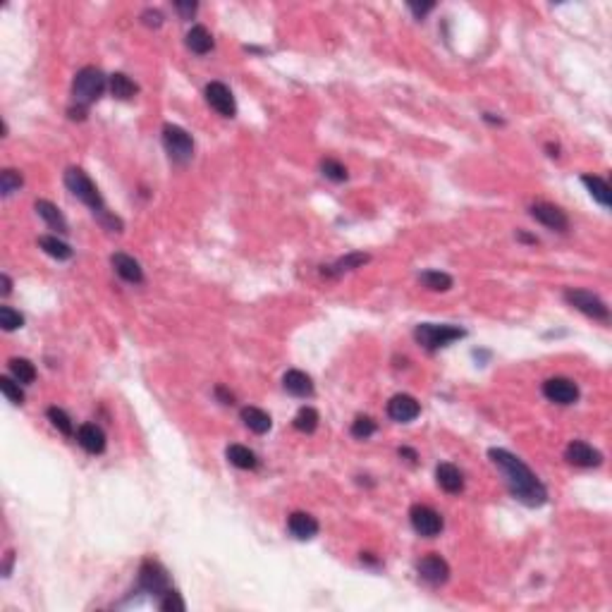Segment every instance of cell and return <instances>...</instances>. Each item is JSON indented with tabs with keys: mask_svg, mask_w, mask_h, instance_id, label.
I'll list each match as a JSON object with an SVG mask.
<instances>
[{
	"mask_svg": "<svg viewBox=\"0 0 612 612\" xmlns=\"http://www.w3.org/2000/svg\"><path fill=\"white\" fill-rule=\"evenodd\" d=\"M39 246L44 249L51 258H58V261H68V258H72V246L65 244L63 239H58L56 235H44V237H39Z\"/></svg>",
	"mask_w": 612,
	"mask_h": 612,
	"instance_id": "obj_26",
	"label": "cell"
},
{
	"mask_svg": "<svg viewBox=\"0 0 612 612\" xmlns=\"http://www.w3.org/2000/svg\"><path fill=\"white\" fill-rule=\"evenodd\" d=\"M581 182L586 185V189L591 192V196L596 199L598 204L603 206V208H610L612 204V192H610V185L605 182L603 177H598V175H584L581 177Z\"/></svg>",
	"mask_w": 612,
	"mask_h": 612,
	"instance_id": "obj_24",
	"label": "cell"
},
{
	"mask_svg": "<svg viewBox=\"0 0 612 612\" xmlns=\"http://www.w3.org/2000/svg\"><path fill=\"white\" fill-rule=\"evenodd\" d=\"M282 387L294 397H311L313 395V380L311 375L304 373V371H287L282 375Z\"/></svg>",
	"mask_w": 612,
	"mask_h": 612,
	"instance_id": "obj_19",
	"label": "cell"
},
{
	"mask_svg": "<svg viewBox=\"0 0 612 612\" xmlns=\"http://www.w3.org/2000/svg\"><path fill=\"white\" fill-rule=\"evenodd\" d=\"M318 421H320V416H318L316 409H313V407H301L299 411H296V416H294V428L299 433H313L318 428Z\"/></svg>",
	"mask_w": 612,
	"mask_h": 612,
	"instance_id": "obj_29",
	"label": "cell"
},
{
	"mask_svg": "<svg viewBox=\"0 0 612 612\" xmlns=\"http://www.w3.org/2000/svg\"><path fill=\"white\" fill-rule=\"evenodd\" d=\"M320 173H323L325 177L332 180V182H344V180H347V168H344L342 163L335 161V158H325L323 163H320Z\"/></svg>",
	"mask_w": 612,
	"mask_h": 612,
	"instance_id": "obj_37",
	"label": "cell"
},
{
	"mask_svg": "<svg viewBox=\"0 0 612 612\" xmlns=\"http://www.w3.org/2000/svg\"><path fill=\"white\" fill-rule=\"evenodd\" d=\"M0 390H3V395L8 397V402L12 404H24V392L20 387V380L10 378V375H0Z\"/></svg>",
	"mask_w": 612,
	"mask_h": 612,
	"instance_id": "obj_31",
	"label": "cell"
},
{
	"mask_svg": "<svg viewBox=\"0 0 612 612\" xmlns=\"http://www.w3.org/2000/svg\"><path fill=\"white\" fill-rule=\"evenodd\" d=\"M158 608H161L163 612H185V610H187V605H185V601H182V596H180L177 591H175V589H168V591L158 598Z\"/></svg>",
	"mask_w": 612,
	"mask_h": 612,
	"instance_id": "obj_34",
	"label": "cell"
},
{
	"mask_svg": "<svg viewBox=\"0 0 612 612\" xmlns=\"http://www.w3.org/2000/svg\"><path fill=\"white\" fill-rule=\"evenodd\" d=\"M435 481H438V486L445 490V493H462L464 490V474L457 469L454 464H447L442 462L435 466Z\"/></svg>",
	"mask_w": 612,
	"mask_h": 612,
	"instance_id": "obj_17",
	"label": "cell"
},
{
	"mask_svg": "<svg viewBox=\"0 0 612 612\" xmlns=\"http://www.w3.org/2000/svg\"><path fill=\"white\" fill-rule=\"evenodd\" d=\"M70 118L72 120H84V118H87V108H82V106L70 108Z\"/></svg>",
	"mask_w": 612,
	"mask_h": 612,
	"instance_id": "obj_43",
	"label": "cell"
},
{
	"mask_svg": "<svg viewBox=\"0 0 612 612\" xmlns=\"http://www.w3.org/2000/svg\"><path fill=\"white\" fill-rule=\"evenodd\" d=\"M368 261H371V256H368V254L351 251V254H347V256L337 258L332 266H323V273H325V275H330V277H337V275H342V273H347V270L361 268V266H366Z\"/></svg>",
	"mask_w": 612,
	"mask_h": 612,
	"instance_id": "obj_21",
	"label": "cell"
},
{
	"mask_svg": "<svg viewBox=\"0 0 612 612\" xmlns=\"http://www.w3.org/2000/svg\"><path fill=\"white\" fill-rule=\"evenodd\" d=\"M543 395L555 404H574L579 399V385L569 378L555 375L543 383Z\"/></svg>",
	"mask_w": 612,
	"mask_h": 612,
	"instance_id": "obj_11",
	"label": "cell"
},
{
	"mask_svg": "<svg viewBox=\"0 0 612 612\" xmlns=\"http://www.w3.org/2000/svg\"><path fill=\"white\" fill-rule=\"evenodd\" d=\"M77 442L87 450L89 454H101L106 450V433L96 423H84L77 431Z\"/></svg>",
	"mask_w": 612,
	"mask_h": 612,
	"instance_id": "obj_18",
	"label": "cell"
},
{
	"mask_svg": "<svg viewBox=\"0 0 612 612\" xmlns=\"http://www.w3.org/2000/svg\"><path fill=\"white\" fill-rule=\"evenodd\" d=\"M139 589L161 598L163 593L170 589V579H168L166 567L156 560H144L142 567H139Z\"/></svg>",
	"mask_w": 612,
	"mask_h": 612,
	"instance_id": "obj_7",
	"label": "cell"
},
{
	"mask_svg": "<svg viewBox=\"0 0 612 612\" xmlns=\"http://www.w3.org/2000/svg\"><path fill=\"white\" fill-rule=\"evenodd\" d=\"M206 101L208 106L213 108L218 115L223 118H235L237 115V103H235V96L223 82H211L206 87Z\"/></svg>",
	"mask_w": 612,
	"mask_h": 612,
	"instance_id": "obj_10",
	"label": "cell"
},
{
	"mask_svg": "<svg viewBox=\"0 0 612 612\" xmlns=\"http://www.w3.org/2000/svg\"><path fill=\"white\" fill-rule=\"evenodd\" d=\"M142 22L146 24V27L158 29L161 24H163V15H161L158 10H144V12H142Z\"/></svg>",
	"mask_w": 612,
	"mask_h": 612,
	"instance_id": "obj_38",
	"label": "cell"
},
{
	"mask_svg": "<svg viewBox=\"0 0 612 612\" xmlns=\"http://www.w3.org/2000/svg\"><path fill=\"white\" fill-rule=\"evenodd\" d=\"M531 218L536 223H541V225H545L548 230H557V232H565V230L569 227V218L565 211L560 208V206L555 204H545V201H538L533 204L529 208Z\"/></svg>",
	"mask_w": 612,
	"mask_h": 612,
	"instance_id": "obj_9",
	"label": "cell"
},
{
	"mask_svg": "<svg viewBox=\"0 0 612 612\" xmlns=\"http://www.w3.org/2000/svg\"><path fill=\"white\" fill-rule=\"evenodd\" d=\"M111 263H113L115 273H118L125 282H132V285H142L144 282V268L139 266L137 258L130 256V254H123V251L113 254Z\"/></svg>",
	"mask_w": 612,
	"mask_h": 612,
	"instance_id": "obj_15",
	"label": "cell"
},
{
	"mask_svg": "<svg viewBox=\"0 0 612 612\" xmlns=\"http://www.w3.org/2000/svg\"><path fill=\"white\" fill-rule=\"evenodd\" d=\"M34 208H36V213H39L41 218H44L46 225L51 227V230H58L60 235H68V232H70L68 220H65V216L60 213V208H58L56 204L46 201V199H39V201L34 204Z\"/></svg>",
	"mask_w": 612,
	"mask_h": 612,
	"instance_id": "obj_20",
	"label": "cell"
},
{
	"mask_svg": "<svg viewBox=\"0 0 612 612\" xmlns=\"http://www.w3.org/2000/svg\"><path fill=\"white\" fill-rule=\"evenodd\" d=\"M464 335H466V330L464 328H457V325L421 323V325H416V330H414L416 342H419L421 347L428 349V351H435V349L447 347V344H452L454 340H462Z\"/></svg>",
	"mask_w": 612,
	"mask_h": 612,
	"instance_id": "obj_4",
	"label": "cell"
},
{
	"mask_svg": "<svg viewBox=\"0 0 612 612\" xmlns=\"http://www.w3.org/2000/svg\"><path fill=\"white\" fill-rule=\"evenodd\" d=\"M196 8H199L196 3H182V0H180V3H175V10L180 12L182 20H192L194 12H196Z\"/></svg>",
	"mask_w": 612,
	"mask_h": 612,
	"instance_id": "obj_39",
	"label": "cell"
},
{
	"mask_svg": "<svg viewBox=\"0 0 612 612\" xmlns=\"http://www.w3.org/2000/svg\"><path fill=\"white\" fill-rule=\"evenodd\" d=\"M419 577L426 581V584L440 586L450 579V565H447L438 553H431L419 562Z\"/></svg>",
	"mask_w": 612,
	"mask_h": 612,
	"instance_id": "obj_13",
	"label": "cell"
},
{
	"mask_svg": "<svg viewBox=\"0 0 612 612\" xmlns=\"http://www.w3.org/2000/svg\"><path fill=\"white\" fill-rule=\"evenodd\" d=\"M111 94L120 101H130L139 94V87L123 72H115L111 75Z\"/></svg>",
	"mask_w": 612,
	"mask_h": 612,
	"instance_id": "obj_27",
	"label": "cell"
},
{
	"mask_svg": "<svg viewBox=\"0 0 612 612\" xmlns=\"http://www.w3.org/2000/svg\"><path fill=\"white\" fill-rule=\"evenodd\" d=\"M22 173L20 170H12V168H5L3 173H0V192H3V196H10V194L20 192L22 187Z\"/></svg>",
	"mask_w": 612,
	"mask_h": 612,
	"instance_id": "obj_33",
	"label": "cell"
},
{
	"mask_svg": "<svg viewBox=\"0 0 612 612\" xmlns=\"http://www.w3.org/2000/svg\"><path fill=\"white\" fill-rule=\"evenodd\" d=\"M225 457L227 462L237 466V469H256L258 466V457L244 445H230L225 450Z\"/></svg>",
	"mask_w": 612,
	"mask_h": 612,
	"instance_id": "obj_25",
	"label": "cell"
},
{
	"mask_svg": "<svg viewBox=\"0 0 612 612\" xmlns=\"http://www.w3.org/2000/svg\"><path fill=\"white\" fill-rule=\"evenodd\" d=\"M517 239L526 242V244H538V239H536V237H531V235H526V232H517Z\"/></svg>",
	"mask_w": 612,
	"mask_h": 612,
	"instance_id": "obj_47",
	"label": "cell"
},
{
	"mask_svg": "<svg viewBox=\"0 0 612 612\" xmlns=\"http://www.w3.org/2000/svg\"><path fill=\"white\" fill-rule=\"evenodd\" d=\"M0 325H3V330L12 332L24 325V316L12 306H0Z\"/></svg>",
	"mask_w": 612,
	"mask_h": 612,
	"instance_id": "obj_36",
	"label": "cell"
},
{
	"mask_svg": "<svg viewBox=\"0 0 612 612\" xmlns=\"http://www.w3.org/2000/svg\"><path fill=\"white\" fill-rule=\"evenodd\" d=\"M483 120H486V123H490V125H505V120H502V118H495L493 113H483Z\"/></svg>",
	"mask_w": 612,
	"mask_h": 612,
	"instance_id": "obj_46",
	"label": "cell"
},
{
	"mask_svg": "<svg viewBox=\"0 0 612 612\" xmlns=\"http://www.w3.org/2000/svg\"><path fill=\"white\" fill-rule=\"evenodd\" d=\"M375 428L378 426H375L371 416H356L354 423H351V435H354L356 440H368L375 433Z\"/></svg>",
	"mask_w": 612,
	"mask_h": 612,
	"instance_id": "obj_35",
	"label": "cell"
},
{
	"mask_svg": "<svg viewBox=\"0 0 612 612\" xmlns=\"http://www.w3.org/2000/svg\"><path fill=\"white\" fill-rule=\"evenodd\" d=\"M10 373L15 380L29 385L36 380V366L29 359H10Z\"/></svg>",
	"mask_w": 612,
	"mask_h": 612,
	"instance_id": "obj_30",
	"label": "cell"
},
{
	"mask_svg": "<svg viewBox=\"0 0 612 612\" xmlns=\"http://www.w3.org/2000/svg\"><path fill=\"white\" fill-rule=\"evenodd\" d=\"M0 282H3V296H8L10 292H12V280H10V275H0Z\"/></svg>",
	"mask_w": 612,
	"mask_h": 612,
	"instance_id": "obj_44",
	"label": "cell"
},
{
	"mask_svg": "<svg viewBox=\"0 0 612 612\" xmlns=\"http://www.w3.org/2000/svg\"><path fill=\"white\" fill-rule=\"evenodd\" d=\"M287 529L296 538V541H308L318 533V519L311 517L308 512H292L287 519Z\"/></svg>",
	"mask_w": 612,
	"mask_h": 612,
	"instance_id": "obj_16",
	"label": "cell"
},
{
	"mask_svg": "<svg viewBox=\"0 0 612 612\" xmlns=\"http://www.w3.org/2000/svg\"><path fill=\"white\" fill-rule=\"evenodd\" d=\"M65 187L70 189L72 196L80 199L84 206H89L94 218H99V223L108 232H123L125 223L106 208V201H103L99 187L91 182V177L82 168H68V173H65Z\"/></svg>",
	"mask_w": 612,
	"mask_h": 612,
	"instance_id": "obj_2",
	"label": "cell"
},
{
	"mask_svg": "<svg viewBox=\"0 0 612 612\" xmlns=\"http://www.w3.org/2000/svg\"><path fill=\"white\" fill-rule=\"evenodd\" d=\"M419 414H421V404L416 402V397L404 395V392L402 395L390 397V402H387V416L397 423H409Z\"/></svg>",
	"mask_w": 612,
	"mask_h": 612,
	"instance_id": "obj_14",
	"label": "cell"
},
{
	"mask_svg": "<svg viewBox=\"0 0 612 612\" xmlns=\"http://www.w3.org/2000/svg\"><path fill=\"white\" fill-rule=\"evenodd\" d=\"M399 457H407V462H411V464H416V459H419L411 447H399Z\"/></svg>",
	"mask_w": 612,
	"mask_h": 612,
	"instance_id": "obj_42",
	"label": "cell"
},
{
	"mask_svg": "<svg viewBox=\"0 0 612 612\" xmlns=\"http://www.w3.org/2000/svg\"><path fill=\"white\" fill-rule=\"evenodd\" d=\"M187 48H189L192 53H196V56H206V53H211V48H213V36H211L208 29L201 27V24H194L189 32H187Z\"/></svg>",
	"mask_w": 612,
	"mask_h": 612,
	"instance_id": "obj_22",
	"label": "cell"
},
{
	"mask_svg": "<svg viewBox=\"0 0 612 612\" xmlns=\"http://www.w3.org/2000/svg\"><path fill=\"white\" fill-rule=\"evenodd\" d=\"M106 75L99 70V68H82L80 72L75 75V82H72V96H75V103L82 108L91 106L96 103L103 96L106 91Z\"/></svg>",
	"mask_w": 612,
	"mask_h": 612,
	"instance_id": "obj_3",
	"label": "cell"
},
{
	"mask_svg": "<svg viewBox=\"0 0 612 612\" xmlns=\"http://www.w3.org/2000/svg\"><path fill=\"white\" fill-rule=\"evenodd\" d=\"M242 421H244V426L249 428L251 433H256V435L268 433L270 426H273L270 414H266V411L258 409V407H244V409H242Z\"/></svg>",
	"mask_w": 612,
	"mask_h": 612,
	"instance_id": "obj_23",
	"label": "cell"
},
{
	"mask_svg": "<svg viewBox=\"0 0 612 612\" xmlns=\"http://www.w3.org/2000/svg\"><path fill=\"white\" fill-rule=\"evenodd\" d=\"M409 519H411L414 531L419 533V536H426V538L440 536L442 526H445L440 514L435 512L433 507H428V505H414L409 510Z\"/></svg>",
	"mask_w": 612,
	"mask_h": 612,
	"instance_id": "obj_8",
	"label": "cell"
},
{
	"mask_svg": "<svg viewBox=\"0 0 612 612\" xmlns=\"http://www.w3.org/2000/svg\"><path fill=\"white\" fill-rule=\"evenodd\" d=\"M433 8H435L433 3H428V5H414V3H409V10L414 12V15L419 17V20H421L423 15H428V12H431Z\"/></svg>",
	"mask_w": 612,
	"mask_h": 612,
	"instance_id": "obj_40",
	"label": "cell"
},
{
	"mask_svg": "<svg viewBox=\"0 0 612 612\" xmlns=\"http://www.w3.org/2000/svg\"><path fill=\"white\" fill-rule=\"evenodd\" d=\"M565 301L569 306H574L577 311L586 313L589 318L593 320H603V323H608L610 320V308L608 304L601 299L598 294L589 292V289H574L569 287L565 289Z\"/></svg>",
	"mask_w": 612,
	"mask_h": 612,
	"instance_id": "obj_6",
	"label": "cell"
},
{
	"mask_svg": "<svg viewBox=\"0 0 612 612\" xmlns=\"http://www.w3.org/2000/svg\"><path fill=\"white\" fill-rule=\"evenodd\" d=\"M46 416H48V421L53 423V428H58V431L63 433V435H72V433H75V426H72V419H70V416L65 414V411L60 409V407H48Z\"/></svg>",
	"mask_w": 612,
	"mask_h": 612,
	"instance_id": "obj_32",
	"label": "cell"
},
{
	"mask_svg": "<svg viewBox=\"0 0 612 612\" xmlns=\"http://www.w3.org/2000/svg\"><path fill=\"white\" fill-rule=\"evenodd\" d=\"M12 560H15V553H12V550H10V553H8V560H5V569H3V572H5V577H8V574H10V569H12Z\"/></svg>",
	"mask_w": 612,
	"mask_h": 612,
	"instance_id": "obj_48",
	"label": "cell"
},
{
	"mask_svg": "<svg viewBox=\"0 0 612 612\" xmlns=\"http://www.w3.org/2000/svg\"><path fill=\"white\" fill-rule=\"evenodd\" d=\"M163 146H166L168 156L173 163L185 166L192 161L194 156V139L187 130H182L177 125H166L163 127Z\"/></svg>",
	"mask_w": 612,
	"mask_h": 612,
	"instance_id": "obj_5",
	"label": "cell"
},
{
	"mask_svg": "<svg viewBox=\"0 0 612 612\" xmlns=\"http://www.w3.org/2000/svg\"><path fill=\"white\" fill-rule=\"evenodd\" d=\"M565 459L569 464L574 466H581V469H591V466H601L603 462V454L591 447L589 442L584 440H572L565 450Z\"/></svg>",
	"mask_w": 612,
	"mask_h": 612,
	"instance_id": "obj_12",
	"label": "cell"
},
{
	"mask_svg": "<svg viewBox=\"0 0 612 612\" xmlns=\"http://www.w3.org/2000/svg\"><path fill=\"white\" fill-rule=\"evenodd\" d=\"M488 457H490V462L498 466L500 474L505 476L507 488H510V493L519 502H524V505H529V507L545 505V500H548V490H545L543 483L538 481V476L533 474L517 454L502 450V447H490Z\"/></svg>",
	"mask_w": 612,
	"mask_h": 612,
	"instance_id": "obj_1",
	"label": "cell"
},
{
	"mask_svg": "<svg viewBox=\"0 0 612 612\" xmlns=\"http://www.w3.org/2000/svg\"><path fill=\"white\" fill-rule=\"evenodd\" d=\"M545 151H548L550 158H560V146L557 144H545Z\"/></svg>",
	"mask_w": 612,
	"mask_h": 612,
	"instance_id": "obj_45",
	"label": "cell"
},
{
	"mask_svg": "<svg viewBox=\"0 0 612 612\" xmlns=\"http://www.w3.org/2000/svg\"><path fill=\"white\" fill-rule=\"evenodd\" d=\"M419 280L423 287L431 289V292H447V289L452 287V275H447V273L442 270H423Z\"/></svg>",
	"mask_w": 612,
	"mask_h": 612,
	"instance_id": "obj_28",
	"label": "cell"
},
{
	"mask_svg": "<svg viewBox=\"0 0 612 612\" xmlns=\"http://www.w3.org/2000/svg\"><path fill=\"white\" fill-rule=\"evenodd\" d=\"M216 395H218V399H220L223 404H235V397H232V392H227L225 387L223 385H218L216 387Z\"/></svg>",
	"mask_w": 612,
	"mask_h": 612,
	"instance_id": "obj_41",
	"label": "cell"
}]
</instances>
